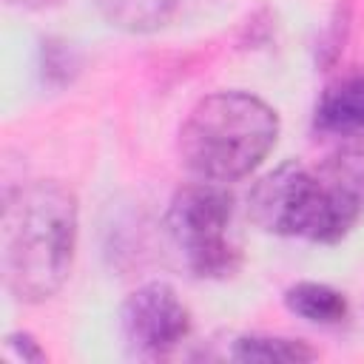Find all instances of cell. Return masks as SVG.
<instances>
[{"label":"cell","mask_w":364,"mask_h":364,"mask_svg":"<svg viewBox=\"0 0 364 364\" xmlns=\"http://www.w3.org/2000/svg\"><path fill=\"white\" fill-rule=\"evenodd\" d=\"M100 14L131 34H148L168 26L179 9V0H94Z\"/></svg>","instance_id":"cell-7"},{"label":"cell","mask_w":364,"mask_h":364,"mask_svg":"<svg viewBox=\"0 0 364 364\" xmlns=\"http://www.w3.org/2000/svg\"><path fill=\"white\" fill-rule=\"evenodd\" d=\"M279 139V114L256 94L216 91L199 100L179 128L182 165L202 182L253 173Z\"/></svg>","instance_id":"cell-3"},{"label":"cell","mask_w":364,"mask_h":364,"mask_svg":"<svg viewBox=\"0 0 364 364\" xmlns=\"http://www.w3.org/2000/svg\"><path fill=\"white\" fill-rule=\"evenodd\" d=\"M71 68H77V63H74V54H71L68 43H63V40H46L43 43V77L46 80H54L60 74V82H65Z\"/></svg>","instance_id":"cell-10"},{"label":"cell","mask_w":364,"mask_h":364,"mask_svg":"<svg viewBox=\"0 0 364 364\" xmlns=\"http://www.w3.org/2000/svg\"><path fill=\"white\" fill-rule=\"evenodd\" d=\"M165 225L191 273L202 279H225L236 270L239 247L230 236L233 199L219 182H193L176 191Z\"/></svg>","instance_id":"cell-4"},{"label":"cell","mask_w":364,"mask_h":364,"mask_svg":"<svg viewBox=\"0 0 364 364\" xmlns=\"http://www.w3.org/2000/svg\"><path fill=\"white\" fill-rule=\"evenodd\" d=\"M313 131L336 151H364V71L344 74L321 91Z\"/></svg>","instance_id":"cell-6"},{"label":"cell","mask_w":364,"mask_h":364,"mask_svg":"<svg viewBox=\"0 0 364 364\" xmlns=\"http://www.w3.org/2000/svg\"><path fill=\"white\" fill-rule=\"evenodd\" d=\"M77 196L57 179L6 191L0 267L6 290L26 304L51 299L68 279L77 250Z\"/></svg>","instance_id":"cell-1"},{"label":"cell","mask_w":364,"mask_h":364,"mask_svg":"<svg viewBox=\"0 0 364 364\" xmlns=\"http://www.w3.org/2000/svg\"><path fill=\"white\" fill-rule=\"evenodd\" d=\"M11 9H23V11H40V9H51L60 6L63 0H6Z\"/></svg>","instance_id":"cell-12"},{"label":"cell","mask_w":364,"mask_h":364,"mask_svg":"<svg viewBox=\"0 0 364 364\" xmlns=\"http://www.w3.org/2000/svg\"><path fill=\"white\" fill-rule=\"evenodd\" d=\"M284 304L290 313L313 324H341L347 318V299L321 282H296L284 290Z\"/></svg>","instance_id":"cell-8"},{"label":"cell","mask_w":364,"mask_h":364,"mask_svg":"<svg viewBox=\"0 0 364 364\" xmlns=\"http://www.w3.org/2000/svg\"><path fill=\"white\" fill-rule=\"evenodd\" d=\"M191 333V313L165 282H148L122 304V336L136 355H165Z\"/></svg>","instance_id":"cell-5"},{"label":"cell","mask_w":364,"mask_h":364,"mask_svg":"<svg viewBox=\"0 0 364 364\" xmlns=\"http://www.w3.org/2000/svg\"><path fill=\"white\" fill-rule=\"evenodd\" d=\"M250 213L276 236L333 245L364 213V151H333L318 168L284 162L250 191Z\"/></svg>","instance_id":"cell-2"},{"label":"cell","mask_w":364,"mask_h":364,"mask_svg":"<svg viewBox=\"0 0 364 364\" xmlns=\"http://www.w3.org/2000/svg\"><path fill=\"white\" fill-rule=\"evenodd\" d=\"M6 347H9L17 358H23V361H46V350H43L28 333H11V336L6 338Z\"/></svg>","instance_id":"cell-11"},{"label":"cell","mask_w":364,"mask_h":364,"mask_svg":"<svg viewBox=\"0 0 364 364\" xmlns=\"http://www.w3.org/2000/svg\"><path fill=\"white\" fill-rule=\"evenodd\" d=\"M230 358L236 361H264V364H301L318 358V353L301 341V338H284V336H242L230 347Z\"/></svg>","instance_id":"cell-9"}]
</instances>
